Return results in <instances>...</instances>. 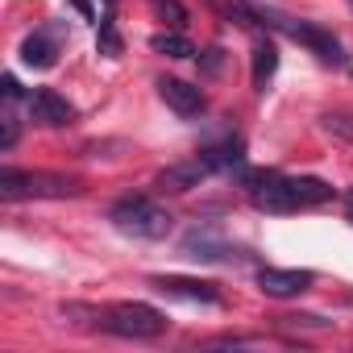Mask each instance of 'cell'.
Masks as SVG:
<instances>
[{
	"label": "cell",
	"mask_w": 353,
	"mask_h": 353,
	"mask_svg": "<svg viewBox=\"0 0 353 353\" xmlns=\"http://www.w3.org/2000/svg\"><path fill=\"white\" fill-rule=\"evenodd\" d=\"M154 5H158V0H154Z\"/></svg>",
	"instance_id": "44dd1931"
},
{
	"label": "cell",
	"mask_w": 353,
	"mask_h": 353,
	"mask_svg": "<svg viewBox=\"0 0 353 353\" xmlns=\"http://www.w3.org/2000/svg\"><path fill=\"white\" fill-rule=\"evenodd\" d=\"M221 166H216V158L208 154V150H200L196 158H188V162H174V166H166V170H158V192H192V188H200L208 174H216Z\"/></svg>",
	"instance_id": "5b68a950"
},
{
	"label": "cell",
	"mask_w": 353,
	"mask_h": 353,
	"mask_svg": "<svg viewBox=\"0 0 353 353\" xmlns=\"http://www.w3.org/2000/svg\"><path fill=\"white\" fill-rule=\"evenodd\" d=\"M54 59H59V30H54V26H46V30L30 34V38L21 42V63H26V67L46 71V67H54Z\"/></svg>",
	"instance_id": "8fae6325"
},
{
	"label": "cell",
	"mask_w": 353,
	"mask_h": 353,
	"mask_svg": "<svg viewBox=\"0 0 353 353\" xmlns=\"http://www.w3.org/2000/svg\"><path fill=\"white\" fill-rule=\"evenodd\" d=\"M75 9H79L83 17H92V5H88V0H75Z\"/></svg>",
	"instance_id": "d6986e66"
},
{
	"label": "cell",
	"mask_w": 353,
	"mask_h": 353,
	"mask_svg": "<svg viewBox=\"0 0 353 353\" xmlns=\"http://www.w3.org/2000/svg\"><path fill=\"white\" fill-rule=\"evenodd\" d=\"M283 30H287L295 42H303L320 63H336V67H345V50H341V42H336L328 30H320V26H312V21H283Z\"/></svg>",
	"instance_id": "ba28073f"
},
{
	"label": "cell",
	"mask_w": 353,
	"mask_h": 353,
	"mask_svg": "<svg viewBox=\"0 0 353 353\" xmlns=\"http://www.w3.org/2000/svg\"><path fill=\"white\" fill-rule=\"evenodd\" d=\"M5 96H9V100H17V96H21V83H17L13 75H5Z\"/></svg>",
	"instance_id": "e0dca14e"
},
{
	"label": "cell",
	"mask_w": 353,
	"mask_h": 353,
	"mask_svg": "<svg viewBox=\"0 0 353 353\" xmlns=\"http://www.w3.org/2000/svg\"><path fill=\"white\" fill-rule=\"evenodd\" d=\"M108 221L129 233V237H141V241H158L170 233V212L162 204H154L150 196H121L112 208H108Z\"/></svg>",
	"instance_id": "277c9868"
},
{
	"label": "cell",
	"mask_w": 353,
	"mask_h": 353,
	"mask_svg": "<svg viewBox=\"0 0 353 353\" xmlns=\"http://www.w3.org/2000/svg\"><path fill=\"white\" fill-rule=\"evenodd\" d=\"M96 320H100L104 332L125 336V341H154V336L166 332V316L158 307L141 303V299H121V303L96 312Z\"/></svg>",
	"instance_id": "3957f363"
},
{
	"label": "cell",
	"mask_w": 353,
	"mask_h": 353,
	"mask_svg": "<svg viewBox=\"0 0 353 353\" xmlns=\"http://www.w3.org/2000/svg\"><path fill=\"white\" fill-rule=\"evenodd\" d=\"M183 250H188V258H200V262H225L233 250L225 245V237L216 233V229H208V225H200V229H192L188 237H183Z\"/></svg>",
	"instance_id": "7c38bea8"
},
{
	"label": "cell",
	"mask_w": 353,
	"mask_h": 353,
	"mask_svg": "<svg viewBox=\"0 0 353 353\" xmlns=\"http://www.w3.org/2000/svg\"><path fill=\"white\" fill-rule=\"evenodd\" d=\"M274 71H279V50H274V42H258V46H254V88L266 92V83H270Z\"/></svg>",
	"instance_id": "4fadbf2b"
},
{
	"label": "cell",
	"mask_w": 353,
	"mask_h": 353,
	"mask_svg": "<svg viewBox=\"0 0 353 353\" xmlns=\"http://www.w3.org/2000/svg\"><path fill=\"white\" fill-rule=\"evenodd\" d=\"M320 129L345 145H353V112H324L320 117Z\"/></svg>",
	"instance_id": "9a60e30c"
},
{
	"label": "cell",
	"mask_w": 353,
	"mask_h": 353,
	"mask_svg": "<svg viewBox=\"0 0 353 353\" xmlns=\"http://www.w3.org/2000/svg\"><path fill=\"white\" fill-rule=\"evenodd\" d=\"M79 192L83 183L63 170H17V166L0 170V196L5 200H71Z\"/></svg>",
	"instance_id": "7a4b0ae2"
},
{
	"label": "cell",
	"mask_w": 353,
	"mask_h": 353,
	"mask_svg": "<svg viewBox=\"0 0 353 353\" xmlns=\"http://www.w3.org/2000/svg\"><path fill=\"white\" fill-rule=\"evenodd\" d=\"M154 291L170 295V299H188V303H221V287L208 279H183V274H154L150 279Z\"/></svg>",
	"instance_id": "8992f818"
},
{
	"label": "cell",
	"mask_w": 353,
	"mask_h": 353,
	"mask_svg": "<svg viewBox=\"0 0 353 353\" xmlns=\"http://www.w3.org/2000/svg\"><path fill=\"white\" fill-rule=\"evenodd\" d=\"M349 9H353V0H349Z\"/></svg>",
	"instance_id": "ffe728a7"
},
{
	"label": "cell",
	"mask_w": 353,
	"mask_h": 353,
	"mask_svg": "<svg viewBox=\"0 0 353 353\" xmlns=\"http://www.w3.org/2000/svg\"><path fill=\"white\" fill-rule=\"evenodd\" d=\"M204 71H221V50H208L204 54Z\"/></svg>",
	"instance_id": "2e32d148"
},
{
	"label": "cell",
	"mask_w": 353,
	"mask_h": 353,
	"mask_svg": "<svg viewBox=\"0 0 353 353\" xmlns=\"http://www.w3.org/2000/svg\"><path fill=\"white\" fill-rule=\"evenodd\" d=\"M345 221H349V225H353V192H349V196H345Z\"/></svg>",
	"instance_id": "ac0fdd59"
},
{
	"label": "cell",
	"mask_w": 353,
	"mask_h": 353,
	"mask_svg": "<svg viewBox=\"0 0 353 353\" xmlns=\"http://www.w3.org/2000/svg\"><path fill=\"white\" fill-rule=\"evenodd\" d=\"M30 117H34L38 125L63 129V125H71V121H75V108H71L54 88H38V92L30 96Z\"/></svg>",
	"instance_id": "30bf717a"
},
{
	"label": "cell",
	"mask_w": 353,
	"mask_h": 353,
	"mask_svg": "<svg viewBox=\"0 0 353 353\" xmlns=\"http://www.w3.org/2000/svg\"><path fill=\"white\" fill-rule=\"evenodd\" d=\"M158 96H162V104L170 108V112H179L183 121H192V117H200L204 112V92L196 88V83H188V79H174V75H162L158 79Z\"/></svg>",
	"instance_id": "52a82bcc"
},
{
	"label": "cell",
	"mask_w": 353,
	"mask_h": 353,
	"mask_svg": "<svg viewBox=\"0 0 353 353\" xmlns=\"http://www.w3.org/2000/svg\"><path fill=\"white\" fill-rule=\"evenodd\" d=\"M150 46H154L158 54H166V59H192V54H196V46H192L183 34H154Z\"/></svg>",
	"instance_id": "5bb4252c"
},
{
	"label": "cell",
	"mask_w": 353,
	"mask_h": 353,
	"mask_svg": "<svg viewBox=\"0 0 353 353\" xmlns=\"http://www.w3.org/2000/svg\"><path fill=\"white\" fill-rule=\"evenodd\" d=\"M241 188L258 212H299L328 204L336 196V188L316 179V174H283V170H245Z\"/></svg>",
	"instance_id": "6da1fadb"
},
{
	"label": "cell",
	"mask_w": 353,
	"mask_h": 353,
	"mask_svg": "<svg viewBox=\"0 0 353 353\" xmlns=\"http://www.w3.org/2000/svg\"><path fill=\"white\" fill-rule=\"evenodd\" d=\"M312 283H316L312 270H279V266H262V270H258V287H262V295H270V299H295V295H303Z\"/></svg>",
	"instance_id": "9c48e42d"
}]
</instances>
